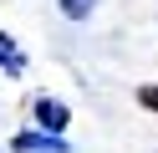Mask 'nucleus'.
<instances>
[{"instance_id": "f257e3e1", "label": "nucleus", "mask_w": 158, "mask_h": 153, "mask_svg": "<svg viewBox=\"0 0 158 153\" xmlns=\"http://www.w3.org/2000/svg\"><path fill=\"white\" fill-rule=\"evenodd\" d=\"M15 153H66L61 138H41V133H21L15 138Z\"/></svg>"}, {"instance_id": "f03ea898", "label": "nucleus", "mask_w": 158, "mask_h": 153, "mask_svg": "<svg viewBox=\"0 0 158 153\" xmlns=\"http://www.w3.org/2000/svg\"><path fill=\"white\" fill-rule=\"evenodd\" d=\"M36 117H41V128H51V133H61V128H66V107H61V102H51V97L36 102Z\"/></svg>"}, {"instance_id": "7ed1b4c3", "label": "nucleus", "mask_w": 158, "mask_h": 153, "mask_svg": "<svg viewBox=\"0 0 158 153\" xmlns=\"http://www.w3.org/2000/svg\"><path fill=\"white\" fill-rule=\"evenodd\" d=\"M0 66H5V71H21V66H26V56H21V46H15L10 36H0Z\"/></svg>"}, {"instance_id": "20e7f679", "label": "nucleus", "mask_w": 158, "mask_h": 153, "mask_svg": "<svg viewBox=\"0 0 158 153\" xmlns=\"http://www.w3.org/2000/svg\"><path fill=\"white\" fill-rule=\"evenodd\" d=\"M61 10H66L72 20H87V15L97 10V0H61Z\"/></svg>"}, {"instance_id": "39448f33", "label": "nucleus", "mask_w": 158, "mask_h": 153, "mask_svg": "<svg viewBox=\"0 0 158 153\" xmlns=\"http://www.w3.org/2000/svg\"><path fill=\"white\" fill-rule=\"evenodd\" d=\"M138 102H143L148 112H158V87H138Z\"/></svg>"}]
</instances>
